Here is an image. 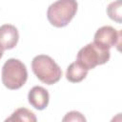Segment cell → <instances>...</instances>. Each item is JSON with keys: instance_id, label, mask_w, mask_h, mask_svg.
<instances>
[{"instance_id": "1", "label": "cell", "mask_w": 122, "mask_h": 122, "mask_svg": "<svg viewBox=\"0 0 122 122\" xmlns=\"http://www.w3.org/2000/svg\"><path fill=\"white\" fill-rule=\"evenodd\" d=\"M31 69L36 77L47 85L55 84L62 76L60 67L49 55H36L31 61Z\"/></svg>"}, {"instance_id": "2", "label": "cell", "mask_w": 122, "mask_h": 122, "mask_svg": "<svg viewBox=\"0 0 122 122\" xmlns=\"http://www.w3.org/2000/svg\"><path fill=\"white\" fill-rule=\"evenodd\" d=\"M77 7L78 4L76 0H57L48 8V20L53 27L63 28L74 17Z\"/></svg>"}, {"instance_id": "3", "label": "cell", "mask_w": 122, "mask_h": 122, "mask_svg": "<svg viewBox=\"0 0 122 122\" xmlns=\"http://www.w3.org/2000/svg\"><path fill=\"white\" fill-rule=\"evenodd\" d=\"M28 79V71L23 62L10 58L2 67V82L10 90L20 89Z\"/></svg>"}, {"instance_id": "4", "label": "cell", "mask_w": 122, "mask_h": 122, "mask_svg": "<svg viewBox=\"0 0 122 122\" xmlns=\"http://www.w3.org/2000/svg\"><path fill=\"white\" fill-rule=\"evenodd\" d=\"M110 56V50L103 49L94 42H92L80 49L76 56V61L89 71L98 65L107 63Z\"/></svg>"}, {"instance_id": "5", "label": "cell", "mask_w": 122, "mask_h": 122, "mask_svg": "<svg viewBox=\"0 0 122 122\" xmlns=\"http://www.w3.org/2000/svg\"><path fill=\"white\" fill-rule=\"evenodd\" d=\"M93 42L103 49L110 50L111 48L117 46V49L119 50L121 43V31H117L111 26H103L96 30Z\"/></svg>"}, {"instance_id": "6", "label": "cell", "mask_w": 122, "mask_h": 122, "mask_svg": "<svg viewBox=\"0 0 122 122\" xmlns=\"http://www.w3.org/2000/svg\"><path fill=\"white\" fill-rule=\"evenodd\" d=\"M28 99H29V103L34 109L42 111L47 108L50 101V95L45 88L41 86H34L30 90L28 94Z\"/></svg>"}, {"instance_id": "7", "label": "cell", "mask_w": 122, "mask_h": 122, "mask_svg": "<svg viewBox=\"0 0 122 122\" xmlns=\"http://www.w3.org/2000/svg\"><path fill=\"white\" fill-rule=\"evenodd\" d=\"M19 33L17 29L10 24H5L0 27V45L4 50L13 49L18 42Z\"/></svg>"}, {"instance_id": "8", "label": "cell", "mask_w": 122, "mask_h": 122, "mask_svg": "<svg viewBox=\"0 0 122 122\" xmlns=\"http://www.w3.org/2000/svg\"><path fill=\"white\" fill-rule=\"evenodd\" d=\"M88 74V70L85 69L80 63L77 61L70 64V66L67 68L66 71V78L72 83H78L81 82Z\"/></svg>"}, {"instance_id": "9", "label": "cell", "mask_w": 122, "mask_h": 122, "mask_svg": "<svg viewBox=\"0 0 122 122\" xmlns=\"http://www.w3.org/2000/svg\"><path fill=\"white\" fill-rule=\"evenodd\" d=\"M36 116L35 114L30 112V110L26 109V108H19L17 110H15L12 114L6 119V121H28V122H35Z\"/></svg>"}, {"instance_id": "10", "label": "cell", "mask_w": 122, "mask_h": 122, "mask_svg": "<svg viewBox=\"0 0 122 122\" xmlns=\"http://www.w3.org/2000/svg\"><path fill=\"white\" fill-rule=\"evenodd\" d=\"M121 9H122V1L121 0H116V1L112 2L111 4H109V6L107 8V13H108L109 17L112 20H113L119 24L122 22Z\"/></svg>"}, {"instance_id": "11", "label": "cell", "mask_w": 122, "mask_h": 122, "mask_svg": "<svg viewBox=\"0 0 122 122\" xmlns=\"http://www.w3.org/2000/svg\"><path fill=\"white\" fill-rule=\"evenodd\" d=\"M62 120L63 121H86V118L82 115L81 112L76 111H71L68 112Z\"/></svg>"}, {"instance_id": "12", "label": "cell", "mask_w": 122, "mask_h": 122, "mask_svg": "<svg viewBox=\"0 0 122 122\" xmlns=\"http://www.w3.org/2000/svg\"><path fill=\"white\" fill-rule=\"evenodd\" d=\"M3 53H4V49L2 48V46L0 45V59L2 58V56H3Z\"/></svg>"}]
</instances>
